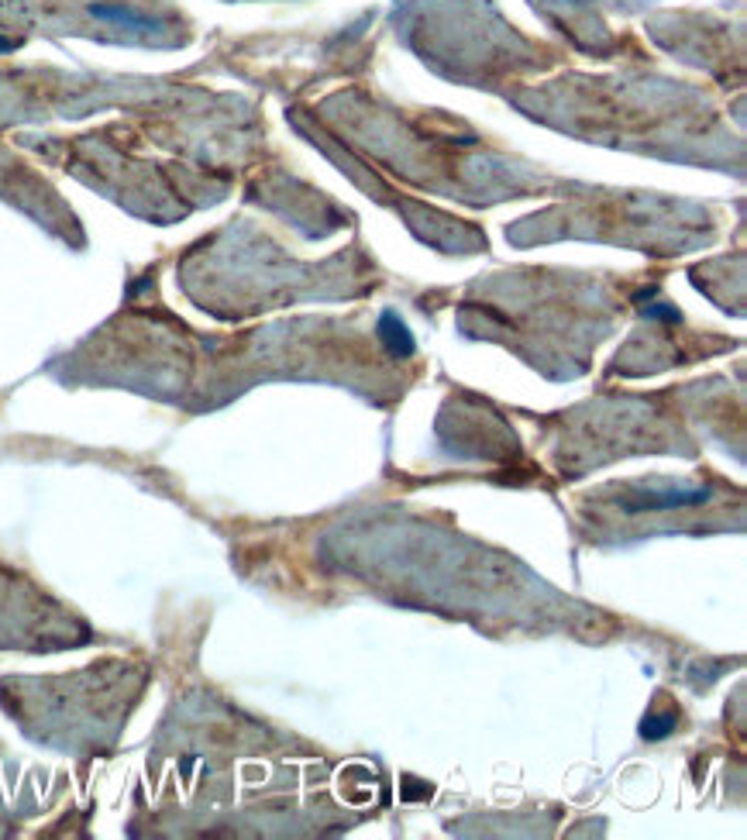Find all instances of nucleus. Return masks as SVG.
Masks as SVG:
<instances>
[{
	"instance_id": "f257e3e1",
	"label": "nucleus",
	"mask_w": 747,
	"mask_h": 840,
	"mask_svg": "<svg viewBox=\"0 0 747 840\" xmlns=\"http://www.w3.org/2000/svg\"><path fill=\"white\" fill-rule=\"evenodd\" d=\"M379 334H383V338L389 341V352H393V355H400V352L407 355L410 348H414V345H410V334H407V328H403V324H396V317H393V314H386V317H383V324H379Z\"/></svg>"
}]
</instances>
